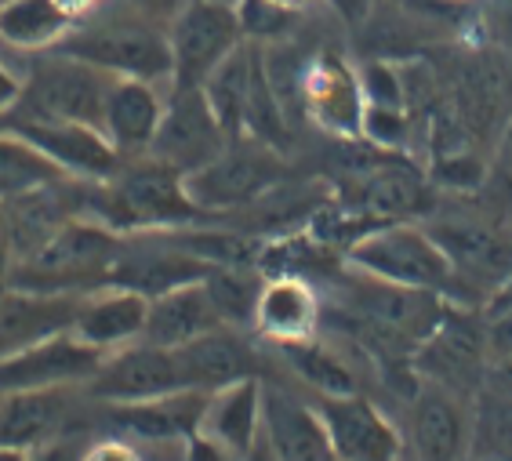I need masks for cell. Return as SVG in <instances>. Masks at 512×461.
Masks as SVG:
<instances>
[{"label":"cell","instance_id":"obj_2","mask_svg":"<svg viewBox=\"0 0 512 461\" xmlns=\"http://www.w3.org/2000/svg\"><path fill=\"white\" fill-rule=\"evenodd\" d=\"M120 247L124 233L99 218L77 215L62 222L37 251L11 265L8 287L40 295H88L106 287L109 265L117 262Z\"/></svg>","mask_w":512,"mask_h":461},{"label":"cell","instance_id":"obj_12","mask_svg":"<svg viewBox=\"0 0 512 461\" xmlns=\"http://www.w3.org/2000/svg\"><path fill=\"white\" fill-rule=\"evenodd\" d=\"M182 389H186V378H182L175 349L131 342L106 353L102 367L84 385V396H91L95 403H142L182 393Z\"/></svg>","mask_w":512,"mask_h":461},{"label":"cell","instance_id":"obj_37","mask_svg":"<svg viewBox=\"0 0 512 461\" xmlns=\"http://www.w3.org/2000/svg\"><path fill=\"white\" fill-rule=\"evenodd\" d=\"M80 461H146V451L138 443L124 440V436H102V440H88L84 458Z\"/></svg>","mask_w":512,"mask_h":461},{"label":"cell","instance_id":"obj_38","mask_svg":"<svg viewBox=\"0 0 512 461\" xmlns=\"http://www.w3.org/2000/svg\"><path fill=\"white\" fill-rule=\"evenodd\" d=\"M483 334H487V363L512 353V309L505 313H483Z\"/></svg>","mask_w":512,"mask_h":461},{"label":"cell","instance_id":"obj_42","mask_svg":"<svg viewBox=\"0 0 512 461\" xmlns=\"http://www.w3.org/2000/svg\"><path fill=\"white\" fill-rule=\"evenodd\" d=\"M182 461H237L229 451H222L218 443H211L207 436H200V432H193L186 440V447H182Z\"/></svg>","mask_w":512,"mask_h":461},{"label":"cell","instance_id":"obj_23","mask_svg":"<svg viewBox=\"0 0 512 461\" xmlns=\"http://www.w3.org/2000/svg\"><path fill=\"white\" fill-rule=\"evenodd\" d=\"M186 389L197 393H215L244 378H258V353L251 349L240 327H215L200 334L197 342L175 349Z\"/></svg>","mask_w":512,"mask_h":461},{"label":"cell","instance_id":"obj_35","mask_svg":"<svg viewBox=\"0 0 512 461\" xmlns=\"http://www.w3.org/2000/svg\"><path fill=\"white\" fill-rule=\"evenodd\" d=\"M360 138L378 149H389V153L404 149L407 138H411V117H407V109L404 106H367Z\"/></svg>","mask_w":512,"mask_h":461},{"label":"cell","instance_id":"obj_4","mask_svg":"<svg viewBox=\"0 0 512 461\" xmlns=\"http://www.w3.org/2000/svg\"><path fill=\"white\" fill-rule=\"evenodd\" d=\"M55 51L88 62L109 77L171 84V73H175L168 30L157 22L138 19L131 11H113L88 26H73Z\"/></svg>","mask_w":512,"mask_h":461},{"label":"cell","instance_id":"obj_41","mask_svg":"<svg viewBox=\"0 0 512 461\" xmlns=\"http://www.w3.org/2000/svg\"><path fill=\"white\" fill-rule=\"evenodd\" d=\"M480 393L505 396V400H512V353L509 356H498V360L487 363V374H483V389H480Z\"/></svg>","mask_w":512,"mask_h":461},{"label":"cell","instance_id":"obj_1","mask_svg":"<svg viewBox=\"0 0 512 461\" xmlns=\"http://www.w3.org/2000/svg\"><path fill=\"white\" fill-rule=\"evenodd\" d=\"M84 215L99 218L117 233L186 229L204 218L186 193V175L153 157L124 160L106 182H84Z\"/></svg>","mask_w":512,"mask_h":461},{"label":"cell","instance_id":"obj_20","mask_svg":"<svg viewBox=\"0 0 512 461\" xmlns=\"http://www.w3.org/2000/svg\"><path fill=\"white\" fill-rule=\"evenodd\" d=\"M262 440L269 443L273 461H335L313 403H302L276 385H262Z\"/></svg>","mask_w":512,"mask_h":461},{"label":"cell","instance_id":"obj_29","mask_svg":"<svg viewBox=\"0 0 512 461\" xmlns=\"http://www.w3.org/2000/svg\"><path fill=\"white\" fill-rule=\"evenodd\" d=\"M255 59H258V44L255 40H244L200 84L211 109H215L218 124H222V131L229 138H244V113H247V95H251V77H255Z\"/></svg>","mask_w":512,"mask_h":461},{"label":"cell","instance_id":"obj_24","mask_svg":"<svg viewBox=\"0 0 512 461\" xmlns=\"http://www.w3.org/2000/svg\"><path fill=\"white\" fill-rule=\"evenodd\" d=\"M77 393V385L4 393V400H0V447L37 451L40 443L55 440L59 432L69 429Z\"/></svg>","mask_w":512,"mask_h":461},{"label":"cell","instance_id":"obj_27","mask_svg":"<svg viewBox=\"0 0 512 461\" xmlns=\"http://www.w3.org/2000/svg\"><path fill=\"white\" fill-rule=\"evenodd\" d=\"M215 327H226V324H222L215 302L207 295L204 280H197V284L175 287L168 295L149 298L142 342L160 345V349H182V345L197 342L200 334L215 331Z\"/></svg>","mask_w":512,"mask_h":461},{"label":"cell","instance_id":"obj_45","mask_svg":"<svg viewBox=\"0 0 512 461\" xmlns=\"http://www.w3.org/2000/svg\"><path fill=\"white\" fill-rule=\"evenodd\" d=\"M11 233H8V215H4V200H0V287H8V273H11Z\"/></svg>","mask_w":512,"mask_h":461},{"label":"cell","instance_id":"obj_15","mask_svg":"<svg viewBox=\"0 0 512 461\" xmlns=\"http://www.w3.org/2000/svg\"><path fill=\"white\" fill-rule=\"evenodd\" d=\"M204 403L207 393H197V389H182V393H168L142 403H102L106 407V432L138 443L142 451L186 447V440L200 425Z\"/></svg>","mask_w":512,"mask_h":461},{"label":"cell","instance_id":"obj_33","mask_svg":"<svg viewBox=\"0 0 512 461\" xmlns=\"http://www.w3.org/2000/svg\"><path fill=\"white\" fill-rule=\"evenodd\" d=\"M469 461H512V400L491 393L476 396Z\"/></svg>","mask_w":512,"mask_h":461},{"label":"cell","instance_id":"obj_36","mask_svg":"<svg viewBox=\"0 0 512 461\" xmlns=\"http://www.w3.org/2000/svg\"><path fill=\"white\" fill-rule=\"evenodd\" d=\"M237 15H240V30L247 40H273L284 37L295 11L280 8L273 0H237Z\"/></svg>","mask_w":512,"mask_h":461},{"label":"cell","instance_id":"obj_39","mask_svg":"<svg viewBox=\"0 0 512 461\" xmlns=\"http://www.w3.org/2000/svg\"><path fill=\"white\" fill-rule=\"evenodd\" d=\"M84 447H88V440H80V432L66 429L59 432L55 440L40 443L37 451H30L33 461H80L84 458Z\"/></svg>","mask_w":512,"mask_h":461},{"label":"cell","instance_id":"obj_25","mask_svg":"<svg viewBox=\"0 0 512 461\" xmlns=\"http://www.w3.org/2000/svg\"><path fill=\"white\" fill-rule=\"evenodd\" d=\"M324 305L316 287L298 273H276L262 284V295L255 305V331L273 345L302 342L313 338L320 327Z\"/></svg>","mask_w":512,"mask_h":461},{"label":"cell","instance_id":"obj_40","mask_svg":"<svg viewBox=\"0 0 512 461\" xmlns=\"http://www.w3.org/2000/svg\"><path fill=\"white\" fill-rule=\"evenodd\" d=\"M186 4L189 0H124V11H131V15H138V19L146 22H157V26L168 30L171 22L182 15Z\"/></svg>","mask_w":512,"mask_h":461},{"label":"cell","instance_id":"obj_31","mask_svg":"<svg viewBox=\"0 0 512 461\" xmlns=\"http://www.w3.org/2000/svg\"><path fill=\"white\" fill-rule=\"evenodd\" d=\"M262 284L266 280L255 273V265H211V273L204 276L207 295H211L226 327L255 324V305L258 295H262Z\"/></svg>","mask_w":512,"mask_h":461},{"label":"cell","instance_id":"obj_48","mask_svg":"<svg viewBox=\"0 0 512 461\" xmlns=\"http://www.w3.org/2000/svg\"><path fill=\"white\" fill-rule=\"evenodd\" d=\"M0 461H33V458L22 447H0Z\"/></svg>","mask_w":512,"mask_h":461},{"label":"cell","instance_id":"obj_16","mask_svg":"<svg viewBox=\"0 0 512 461\" xmlns=\"http://www.w3.org/2000/svg\"><path fill=\"white\" fill-rule=\"evenodd\" d=\"M411 443L418 461H469L473 400L444 385L418 382L411 396Z\"/></svg>","mask_w":512,"mask_h":461},{"label":"cell","instance_id":"obj_32","mask_svg":"<svg viewBox=\"0 0 512 461\" xmlns=\"http://www.w3.org/2000/svg\"><path fill=\"white\" fill-rule=\"evenodd\" d=\"M59 167L51 164L44 153L22 142L19 135L11 131H0V200H11L19 193H30L37 186H48V182H62Z\"/></svg>","mask_w":512,"mask_h":461},{"label":"cell","instance_id":"obj_17","mask_svg":"<svg viewBox=\"0 0 512 461\" xmlns=\"http://www.w3.org/2000/svg\"><path fill=\"white\" fill-rule=\"evenodd\" d=\"M349 182H353L349 207L364 211L375 222H414L433 215V182L418 167L400 160V153L360 175H349Z\"/></svg>","mask_w":512,"mask_h":461},{"label":"cell","instance_id":"obj_11","mask_svg":"<svg viewBox=\"0 0 512 461\" xmlns=\"http://www.w3.org/2000/svg\"><path fill=\"white\" fill-rule=\"evenodd\" d=\"M0 131L19 135L22 142H30L37 153L59 167L62 175L80 178V182H106L120 171L124 157L117 146L106 138L102 128L91 124H66V120H22V117H4Z\"/></svg>","mask_w":512,"mask_h":461},{"label":"cell","instance_id":"obj_44","mask_svg":"<svg viewBox=\"0 0 512 461\" xmlns=\"http://www.w3.org/2000/svg\"><path fill=\"white\" fill-rule=\"evenodd\" d=\"M327 4H331L349 26H364L367 15L375 11V0H327Z\"/></svg>","mask_w":512,"mask_h":461},{"label":"cell","instance_id":"obj_19","mask_svg":"<svg viewBox=\"0 0 512 461\" xmlns=\"http://www.w3.org/2000/svg\"><path fill=\"white\" fill-rule=\"evenodd\" d=\"M164 99L168 91L164 84H149V80L113 77L102 109V131L117 146L124 160L146 157L153 138H157L160 117H164Z\"/></svg>","mask_w":512,"mask_h":461},{"label":"cell","instance_id":"obj_47","mask_svg":"<svg viewBox=\"0 0 512 461\" xmlns=\"http://www.w3.org/2000/svg\"><path fill=\"white\" fill-rule=\"evenodd\" d=\"M62 8L69 11V15H73V19H77V15H84V11H91V8H99L102 0H59Z\"/></svg>","mask_w":512,"mask_h":461},{"label":"cell","instance_id":"obj_3","mask_svg":"<svg viewBox=\"0 0 512 461\" xmlns=\"http://www.w3.org/2000/svg\"><path fill=\"white\" fill-rule=\"evenodd\" d=\"M422 226L451 262L458 305L483 309L512 273V222L498 211H433Z\"/></svg>","mask_w":512,"mask_h":461},{"label":"cell","instance_id":"obj_10","mask_svg":"<svg viewBox=\"0 0 512 461\" xmlns=\"http://www.w3.org/2000/svg\"><path fill=\"white\" fill-rule=\"evenodd\" d=\"M229 142H233V138L222 131L204 88L168 84L164 117H160L157 138H153V146H149L146 157L189 175V171L204 167L207 160H215Z\"/></svg>","mask_w":512,"mask_h":461},{"label":"cell","instance_id":"obj_7","mask_svg":"<svg viewBox=\"0 0 512 461\" xmlns=\"http://www.w3.org/2000/svg\"><path fill=\"white\" fill-rule=\"evenodd\" d=\"M113 77L88 62L62 55L51 48L40 62L22 77L19 106L8 117L22 120H66V124H91L102 128V109Z\"/></svg>","mask_w":512,"mask_h":461},{"label":"cell","instance_id":"obj_51","mask_svg":"<svg viewBox=\"0 0 512 461\" xmlns=\"http://www.w3.org/2000/svg\"><path fill=\"white\" fill-rule=\"evenodd\" d=\"M509 222H512V215H509Z\"/></svg>","mask_w":512,"mask_h":461},{"label":"cell","instance_id":"obj_8","mask_svg":"<svg viewBox=\"0 0 512 461\" xmlns=\"http://www.w3.org/2000/svg\"><path fill=\"white\" fill-rule=\"evenodd\" d=\"M414 374L418 382L444 385L458 396H480L487 374V334H483V309L447 305L444 320L433 334L414 349Z\"/></svg>","mask_w":512,"mask_h":461},{"label":"cell","instance_id":"obj_46","mask_svg":"<svg viewBox=\"0 0 512 461\" xmlns=\"http://www.w3.org/2000/svg\"><path fill=\"white\" fill-rule=\"evenodd\" d=\"M505 309H512V273L505 276V284L487 298V305H483V313H505Z\"/></svg>","mask_w":512,"mask_h":461},{"label":"cell","instance_id":"obj_13","mask_svg":"<svg viewBox=\"0 0 512 461\" xmlns=\"http://www.w3.org/2000/svg\"><path fill=\"white\" fill-rule=\"evenodd\" d=\"M316 414L327 429L335 461H400L404 436L367 396H316Z\"/></svg>","mask_w":512,"mask_h":461},{"label":"cell","instance_id":"obj_5","mask_svg":"<svg viewBox=\"0 0 512 461\" xmlns=\"http://www.w3.org/2000/svg\"><path fill=\"white\" fill-rule=\"evenodd\" d=\"M345 265L378 276V280H389V284L433 291L458 305L451 262L429 236V229L418 222H382V226L367 229L360 240L345 247Z\"/></svg>","mask_w":512,"mask_h":461},{"label":"cell","instance_id":"obj_14","mask_svg":"<svg viewBox=\"0 0 512 461\" xmlns=\"http://www.w3.org/2000/svg\"><path fill=\"white\" fill-rule=\"evenodd\" d=\"M102 360H106V353L88 342H80L73 331L51 334L44 342L0 360V393L62 389V385L84 389L91 374L102 367Z\"/></svg>","mask_w":512,"mask_h":461},{"label":"cell","instance_id":"obj_18","mask_svg":"<svg viewBox=\"0 0 512 461\" xmlns=\"http://www.w3.org/2000/svg\"><path fill=\"white\" fill-rule=\"evenodd\" d=\"M302 102L306 113L320 124L324 131L338 138H360L364 131V88L356 69H349V62L324 51L302 77Z\"/></svg>","mask_w":512,"mask_h":461},{"label":"cell","instance_id":"obj_49","mask_svg":"<svg viewBox=\"0 0 512 461\" xmlns=\"http://www.w3.org/2000/svg\"><path fill=\"white\" fill-rule=\"evenodd\" d=\"M273 4H280V8H287V11H298L306 0H273Z\"/></svg>","mask_w":512,"mask_h":461},{"label":"cell","instance_id":"obj_26","mask_svg":"<svg viewBox=\"0 0 512 461\" xmlns=\"http://www.w3.org/2000/svg\"><path fill=\"white\" fill-rule=\"evenodd\" d=\"M149 316V298L128 291V287H99L88 291L73 320V334L80 342L95 345L102 353L124 349L131 342H142Z\"/></svg>","mask_w":512,"mask_h":461},{"label":"cell","instance_id":"obj_22","mask_svg":"<svg viewBox=\"0 0 512 461\" xmlns=\"http://www.w3.org/2000/svg\"><path fill=\"white\" fill-rule=\"evenodd\" d=\"M197 432L237 461L255 458L262 440V378H244L207 393Z\"/></svg>","mask_w":512,"mask_h":461},{"label":"cell","instance_id":"obj_43","mask_svg":"<svg viewBox=\"0 0 512 461\" xmlns=\"http://www.w3.org/2000/svg\"><path fill=\"white\" fill-rule=\"evenodd\" d=\"M19 95H22V77L15 73V69H8L4 62H0V120L19 106Z\"/></svg>","mask_w":512,"mask_h":461},{"label":"cell","instance_id":"obj_21","mask_svg":"<svg viewBox=\"0 0 512 461\" xmlns=\"http://www.w3.org/2000/svg\"><path fill=\"white\" fill-rule=\"evenodd\" d=\"M80 302L84 295H40V291L0 287V360L44 342L51 334L73 331Z\"/></svg>","mask_w":512,"mask_h":461},{"label":"cell","instance_id":"obj_50","mask_svg":"<svg viewBox=\"0 0 512 461\" xmlns=\"http://www.w3.org/2000/svg\"><path fill=\"white\" fill-rule=\"evenodd\" d=\"M0 400H4V393H0Z\"/></svg>","mask_w":512,"mask_h":461},{"label":"cell","instance_id":"obj_28","mask_svg":"<svg viewBox=\"0 0 512 461\" xmlns=\"http://www.w3.org/2000/svg\"><path fill=\"white\" fill-rule=\"evenodd\" d=\"M77 26L59 0H0V44L15 51H51Z\"/></svg>","mask_w":512,"mask_h":461},{"label":"cell","instance_id":"obj_6","mask_svg":"<svg viewBox=\"0 0 512 461\" xmlns=\"http://www.w3.org/2000/svg\"><path fill=\"white\" fill-rule=\"evenodd\" d=\"M287 164L280 149L258 138H233L215 160L186 175V193L204 215H222L237 207H255L284 186Z\"/></svg>","mask_w":512,"mask_h":461},{"label":"cell","instance_id":"obj_34","mask_svg":"<svg viewBox=\"0 0 512 461\" xmlns=\"http://www.w3.org/2000/svg\"><path fill=\"white\" fill-rule=\"evenodd\" d=\"M483 197L491 211L509 218L512 215V117L502 124V135L494 142V153L487 160V178H483Z\"/></svg>","mask_w":512,"mask_h":461},{"label":"cell","instance_id":"obj_30","mask_svg":"<svg viewBox=\"0 0 512 461\" xmlns=\"http://www.w3.org/2000/svg\"><path fill=\"white\" fill-rule=\"evenodd\" d=\"M276 349H280V356H284L287 371L295 374L302 385H309L316 396L360 393L356 371L345 363V356L335 353L331 345L316 342V334L313 338H302V342H284V345H276Z\"/></svg>","mask_w":512,"mask_h":461},{"label":"cell","instance_id":"obj_9","mask_svg":"<svg viewBox=\"0 0 512 461\" xmlns=\"http://www.w3.org/2000/svg\"><path fill=\"white\" fill-rule=\"evenodd\" d=\"M171 40V84L182 88H200L207 73L226 59L229 51L244 44V30H240L237 4L226 0H189L182 15L168 26Z\"/></svg>","mask_w":512,"mask_h":461}]
</instances>
